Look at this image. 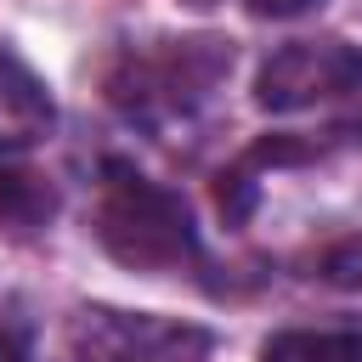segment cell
I'll use <instances>...</instances> for the list:
<instances>
[{
  "instance_id": "277c9868",
  "label": "cell",
  "mask_w": 362,
  "mask_h": 362,
  "mask_svg": "<svg viewBox=\"0 0 362 362\" xmlns=\"http://www.w3.org/2000/svg\"><path fill=\"white\" fill-rule=\"evenodd\" d=\"M209 351L204 328H181L164 317H124V311H85L74 322L79 362H198Z\"/></svg>"
},
{
  "instance_id": "ba28073f",
  "label": "cell",
  "mask_w": 362,
  "mask_h": 362,
  "mask_svg": "<svg viewBox=\"0 0 362 362\" xmlns=\"http://www.w3.org/2000/svg\"><path fill=\"white\" fill-rule=\"evenodd\" d=\"M317 277H322V283H334V288L362 294V238H339V243L317 260Z\"/></svg>"
},
{
  "instance_id": "5b68a950",
  "label": "cell",
  "mask_w": 362,
  "mask_h": 362,
  "mask_svg": "<svg viewBox=\"0 0 362 362\" xmlns=\"http://www.w3.org/2000/svg\"><path fill=\"white\" fill-rule=\"evenodd\" d=\"M57 107L40 85V74L0 51V153H28L51 136Z\"/></svg>"
},
{
  "instance_id": "52a82bcc",
  "label": "cell",
  "mask_w": 362,
  "mask_h": 362,
  "mask_svg": "<svg viewBox=\"0 0 362 362\" xmlns=\"http://www.w3.org/2000/svg\"><path fill=\"white\" fill-rule=\"evenodd\" d=\"M51 209H57V198H51V187H45L40 175H28V170H0V226L34 232V226H45Z\"/></svg>"
},
{
  "instance_id": "8992f818",
  "label": "cell",
  "mask_w": 362,
  "mask_h": 362,
  "mask_svg": "<svg viewBox=\"0 0 362 362\" xmlns=\"http://www.w3.org/2000/svg\"><path fill=\"white\" fill-rule=\"evenodd\" d=\"M260 362H362V328H294L277 334Z\"/></svg>"
},
{
  "instance_id": "7a4b0ae2",
  "label": "cell",
  "mask_w": 362,
  "mask_h": 362,
  "mask_svg": "<svg viewBox=\"0 0 362 362\" xmlns=\"http://www.w3.org/2000/svg\"><path fill=\"white\" fill-rule=\"evenodd\" d=\"M96 238L113 260L136 272H181L198 255V232L181 192L147 181L130 164H107V181L96 198Z\"/></svg>"
},
{
  "instance_id": "3957f363",
  "label": "cell",
  "mask_w": 362,
  "mask_h": 362,
  "mask_svg": "<svg viewBox=\"0 0 362 362\" xmlns=\"http://www.w3.org/2000/svg\"><path fill=\"white\" fill-rule=\"evenodd\" d=\"M362 85V51L345 40H294L260 68V107L266 113H300L328 96H345Z\"/></svg>"
},
{
  "instance_id": "6da1fadb",
  "label": "cell",
  "mask_w": 362,
  "mask_h": 362,
  "mask_svg": "<svg viewBox=\"0 0 362 362\" xmlns=\"http://www.w3.org/2000/svg\"><path fill=\"white\" fill-rule=\"evenodd\" d=\"M226 74H232L226 40H209V34L153 40V45L119 51V62L107 68V102L147 130H175L198 107H209V96L221 90Z\"/></svg>"
},
{
  "instance_id": "9c48e42d",
  "label": "cell",
  "mask_w": 362,
  "mask_h": 362,
  "mask_svg": "<svg viewBox=\"0 0 362 362\" xmlns=\"http://www.w3.org/2000/svg\"><path fill=\"white\" fill-rule=\"evenodd\" d=\"M311 6H322V0H249L255 17H300V11H311Z\"/></svg>"
}]
</instances>
